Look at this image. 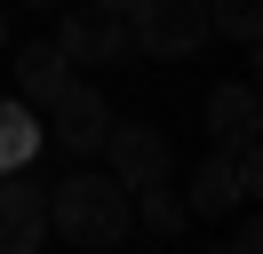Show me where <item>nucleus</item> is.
<instances>
[{
  "mask_svg": "<svg viewBox=\"0 0 263 254\" xmlns=\"http://www.w3.org/2000/svg\"><path fill=\"white\" fill-rule=\"evenodd\" d=\"M48 230H64L72 246L104 254V246H120L136 230V199H128V183L112 167H80L64 183H48Z\"/></svg>",
  "mask_w": 263,
  "mask_h": 254,
  "instance_id": "obj_1",
  "label": "nucleus"
},
{
  "mask_svg": "<svg viewBox=\"0 0 263 254\" xmlns=\"http://www.w3.org/2000/svg\"><path fill=\"white\" fill-rule=\"evenodd\" d=\"M24 8H64V0H24Z\"/></svg>",
  "mask_w": 263,
  "mask_h": 254,
  "instance_id": "obj_15",
  "label": "nucleus"
},
{
  "mask_svg": "<svg viewBox=\"0 0 263 254\" xmlns=\"http://www.w3.org/2000/svg\"><path fill=\"white\" fill-rule=\"evenodd\" d=\"M255 88H247V79H223V88L208 95V143L215 151H231V143H255Z\"/></svg>",
  "mask_w": 263,
  "mask_h": 254,
  "instance_id": "obj_7",
  "label": "nucleus"
},
{
  "mask_svg": "<svg viewBox=\"0 0 263 254\" xmlns=\"http://www.w3.org/2000/svg\"><path fill=\"white\" fill-rule=\"evenodd\" d=\"M128 32H136V56H160V64H183L215 40L208 32V0H128Z\"/></svg>",
  "mask_w": 263,
  "mask_h": 254,
  "instance_id": "obj_2",
  "label": "nucleus"
},
{
  "mask_svg": "<svg viewBox=\"0 0 263 254\" xmlns=\"http://www.w3.org/2000/svg\"><path fill=\"white\" fill-rule=\"evenodd\" d=\"M128 199H136V222H144L152 238H176L183 222H192V206H183L167 183H144V190H128Z\"/></svg>",
  "mask_w": 263,
  "mask_h": 254,
  "instance_id": "obj_11",
  "label": "nucleus"
},
{
  "mask_svg": "<svg viewBox=\"0 0 263 254\" xmlns=\"http://www.w3.org/2000/svg\"><path fill=\"white\" fill-rule=\"evenodd\" d=\"M96 8H128V0H96Z\"/></svg>",
  "mask_w": 263,
  "mask_h": 254,
  "instance_id": "obj_16",
  "label": "nucleus"
},
{
  "mask_svg": "<svg viewBox=\"0 0 263 254\" xmlns=\"http://www.w3.org/2000/svg\"><path fill=\"white\" fill-rule=\"evenodd\" d=\"M104 127H112V103H104L80 72H72L64 88L48 95V143H56V151H72V159H96Z\"/></svg>",
  "mask_w": 263,
  "mask_h": 254,
  "instance_id": "obj_5",
  "label": "nucleus"
},
{
  "mask_svg": "<svg viewBox=\"0 0 263 254\" xmlns=\"http://www.w3.org/2000/svg\"><path fill=\"white\" fill-rule=\"evenodd\" d=\"M48 238V190L32 183V167L0 175V254H32Z\"/></svg>",
  "mask_w": 263,
  "mask_h": 254,
  "instance_id": "obj_6",
  "label": "nucleus"
},
{
  "mask_svg": "<svg viewBox=\"0 0 263 254\" xmlns=\"http://www.w3.org/2000/svg\"><path fill=\"white\" fill-rule=\"evenodd\" d=\"M263 246V230H255V215H239V222H231V254H255Z\"/></svg>",
  "mask_w": 263,
  "mask_h": 254,
  "instance_id": "obj_13",
  "label": "nucleus"
},
{
  "mask_svg": "<svg viewBox=\"0 0 263 254\" xmlns=\"http://www.w3.org/2000/svg\"><path fill=\"white\" fill-rule=\"evenodd\" d=\"M8 72H16V95H24V103H48V95L72 79V64H64L56 40H24V56L8 64Z\"/></svg>",
  "mask_w": 263,
  "mask_h": 254,
  "instance_id": "obj_10",
  "label": "nucleus"
},
{
  "mask_svg": "<svg viewBox=\"0 0 263 254\" xmlns=\"http://www.w3.org/2000/svg\"><path fill=\"white\" fill-rule=\"evenodd\" d=\"M0 56H8V16H0Z\"/></svg>",
  "mask_w": 263,
  "mask_h": 254,
  "instance_id": "obj_14",
  "label": "nucleus"
},
{
  "mask_svg": "<svg viewBox=\"0 0 263 254\" xmlns=\"http://www.w3.org/2000/svg\"><path fill=\"white\" fill-rule=\"evenodd\" d=\"M183 206H192V215H231V206H247V190H239V175H231V159L223 151H208V159H199V167H192V190H183Z\"/></svg>",
  "mask_w": 263,
  "mask_h": 254,
  "instance_id": "obj_8",
  "label": "nucleus"
},
{
  "mask_svg": "<svg viewBox=\"0 0 263 254\" xmlns=\"http://www.w3.org/2000/svg\"><path fill=\"white\" fill-rule=\"evenodd\" d=\"M56 48H64V64H136V32L120 8H72L64 0V24H56Z\"/></svg>",
  "mask_w": 263,
  "mask_h": 254,
  "instance_id": "obj_3",
  "label": "nucleus"
},
{
  "mask_svg": "<svg viewBox=\"0 0 263 254\" xmlns=\"http://www.w3.org/2000/svg\"><path fill=\"white\" fill-rule=\"evenodd\" d=\"M96 151H104V167H112L128 190H144V183H167V167H176V151H167V135H160L152 119H112Z\"/></svg>",
  "mask_w": 263,
  "mask_h": 254,
  "instance_id": "obj_4",
  "label": "nucleus"
},
{
  "mask_svg": "<svg viewBox=\"0 0 263 254\" xmlns=\"http://www.w3.org/2000/svg\"><path fill=\"white\" fill-rule=\"evenodd\" d=\"M40 143H48V127L32 119V103L24 95H0V175H16L40 159Z\"/></svg>",
  "mask_w": 263,
  "mask_h": 254,
  "instance_id": "obj_9",
  "label": "nucleus"
},
{
  "mask_svg": "<svg viewBox=\"0 0 263 254\" xmlns=\"http://www.w3.org/2000/svg\"><path fill=\"white\" fill-rule=\"evenodd\" d=\"M208 32H223V40L255 48V32H263V0H208Z\"/></svg>",
  "mask_w": 263,
  "mask_h": 254,
  "instance_id": "obj_12",
  "label": "nucleus"
}]
</instances>
